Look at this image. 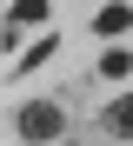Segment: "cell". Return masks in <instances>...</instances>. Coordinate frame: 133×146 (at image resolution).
<instances>
[{"label":"cell","instance_id":"2","mask_svg":"<svg viewBox=\"0 0 133 146\" xmlns=\"http://www.w3.org/2000/svg\"><path fill=\"white\" fill-rule=\"evenodd\" d=\"M100 126L113 133V139H133V93H126V100H113V106L100 113Z\"/></svg>","mask_w":133,"mask_h":146},{"label":"cell","instance_id":"1","mask_svg":"<svg viewBox=\"0 0 133 146\" xmlns=\"http://www.w3.org/2000/svg\"><path fill=\"white\" fill-rule=\"evenodd\" d=\"M20 139H33V146H47L53 133H60V106H47V100H33V106H20Z\"/></svg>","mask_w":133,"mask_h":146},{"label":"cell","instance_id":"3","mask_svg":"<svg viewBox=\"0 0 133 146\" xmlns=\"http://www.w3.org/2000/svg\"><path fill=\"white\" fill-rule=\"evenodd\" d=\"M126 20H133V13L113 0V7H100V20H93V27H100V33H126Z\"/></svg>","mask_w":133,"mask_h":146},{"label":"cell","instance_id":"5","mask_svg":"<svg viewBox=\"0 0 133 146\" xmlns=\"http://www.w3.org/2000/svg\"><path fill=\"white\" fill-rule=\"evenodd\" d=\"M100 73H106V80H126V73H133V60H126V46H120V53H106V60H100Z\"/></svg>","mask_w":133,"mask_h":146},{"label":"cell","instance_id":"4","mask_svg":"<svg viewBox=\"0 0 133 146\" xmlns=\"http://www.w3.org/2000/svg\"><path fill=\"white\" fill-rule=\"evenodd\" d=\"M7 20H13V27H27V20H47V0H13V13H7Z\"/></svg>","mask_w":133,"mask_h":146}]
</instances>
